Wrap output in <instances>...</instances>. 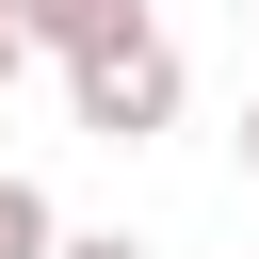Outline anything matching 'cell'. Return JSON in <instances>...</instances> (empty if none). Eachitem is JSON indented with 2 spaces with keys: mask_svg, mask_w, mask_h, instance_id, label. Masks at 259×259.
<instances>
[{
  "mask_svg": "<svg viewBox=\"0 0 259 259\" xmlns=\"http://www.w3.org/2000/svg\"><path fill=\"white\" fill-rule=\"evenodd\" d=\"M243 32H259V0H243Z\"/></svg>",
  "mask_w": 259,
  "mask_h": 259,
  "instance_id": "52a82bcc",
  "label": "cell"
},
{
  "mask_svg": "<svg viewBox=\"0 0 259 259\" xmlns=\"http://www.w3.org/2000/svg\"><path fill=\"white\" fill-rule=\"evenodd\" d=\"M243 178H259V97H243Z\"/></svg>",
  "mask_w": 259,
  "mask_h": 259,
  "instance_id": "5b68a950",
  "label": "cell"
},
{
  "mask_svg": "<svg viewBox=\"0 0 259 259\" xmlns=\"http://www.w3.org/2000/svg\"><path fill=\"white\" fill-rule=\"evenodd\" d=\"M49 243H65V210H49V194L0 162V259H49Z\"/></svg>",
  "mask_w": 259,
  "mask_h": 259,
  "instance_id": "3957f363",
  "label": "cell"
},
{
  "mask_svg": "<svg viewBox=\"0 0 259 259\" xmlns=\"http://www.w3.org/2000/svg\"><path fill=\"white\" fill-rule=\"evenodd\" d=\"M0 32H16V65H32V49H49V65H81V49L146 32V0H0Z\"/></svg>",
  "mask_w": 259,
  "mask_h": 259,
  "instance_id": "7a4b0ae2",
  "label": "cell"
},
{
  "mask_svg": "<svg viewBox=\"0 0 259 259\" xmlns=\"http://www.w3.org/2000/svg\"><path fill=\"white\" fill-rule=\"evenodd\" d=\"M0 97H16V32H0Z\"/></svg>",
  "mask_w": 259,
  "mask_h": 259,
  "instance_id": "8992f818",
  "label": "cell"
},
{
  "mask_svg": "<svg viewBox=\"0 0 259 259\" xmlns=\"http://www.w3.org/2000/svg\"><path fill=\"white\" fill-rule=\"evenodd\" d=\"M49 259H146V243H130V227H65Z\"/></svg>",
  "mask_w": 259,
  "mask_h": 259,
  "instance_id": "277c9868",
  "label": "cell"
},
{
  "mask_svg": "<svg viewBox=\"0 0 259 259\" xmlns=\"http://www.w3.org/2000/svg\"><path fill=\"white\" fill-rule=\"evenodd\" d=\"M65 113H81L97 146H146V130H178V32L146 16V32L81 49V65H65Z\"/></svg>",
  "mask_w": 259,
  "mask_h": 259,
  "instance_id": "6da1fadb",
  "label": "cell"
}]
</instances>
